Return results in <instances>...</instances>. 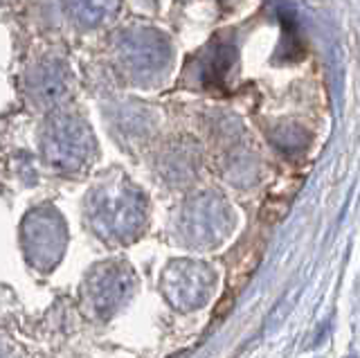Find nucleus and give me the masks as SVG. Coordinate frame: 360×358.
I'll return each mask as SVG.
<instances>
[{
  "label": "nucleus",
  "instance_id": "1",
  "mask_svg": "<svg viewBox=\"0 0 360 358\" xmlns=\"http://www.w3.org/2000/svg\"><path fill=\"white\" fill-rule=\"evenodd\" d=\"M232 293H225L223 295V300H221V305L217 307V311H214V316H217V318H223L225 316V313H228L230 309H232Z\"/></svg>",
  "mask_w": 360,
  "mask_h": 358
}]
</instances>
